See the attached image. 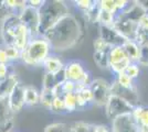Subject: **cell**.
Here are the masks:
<instances>
[{"label":"cell","instance_id":"cell-1","mask_svg":"<svg viewBox=\"0 0 148 132\" xmlns=\"http://www.w3.org/2000/svg\"><path fill=\"white\" fill-rule=\"evenodd\" d=\"M82 34L83 30L80 20L70 13L50 29L43 37L51 45L52 52H64L79 43Z\"/></svg>","mask_w":148,"mask_h":132},{"label":"cell","instance_id":"cell-2","mask_svg":"<svg viewBox=\"0 0 148 132\" xmlns=\"http://www.w3.org/2000/svg\"><path fill=\"white\" fill-rule=\"evenodd\" d=\"M39 14H40L39 37H43L58 22H60L63 18L70 14V9L64 1L48 0L44 1L43 6L39 9Z\"/></svg>","mask_w":148,"mask_h":132},{"label":"cell","instance_id":"cell-3","mask_svg":"<svg viewBox=\"0 0 148 132\" xmlns=\"http://www.w3.org/2000/svg\"><path fill=\"white\" fill-rule=\"evenodd\" d=\"M52 47L44 37L32 38L23 51H21V58L27 66H42L44 61L51 55Z\"/></svg>","mask_w":148,"mask_h":132},{"label":"cell","instance_id":"cell-4","mask_svg":"<svg viewBox=\"0 0 148 132\" xmlns=\"http://www.w3.org/2000/svg\"><path fill=\"white\" fill-rule=\"evenodd\" d=\"M104 109L106 118L113 121L114 119H116L121 116L130 114L133 112L134 106L130 105V102H127L126 100L117 97V96L112 95L111 98L107 101V104L105 105Z\"/></svg>","mask_w":148,"mask_h":132},{"label":"cell","instance_id":"cell-5","mask_svg":"<svg viewBox=\"0 0 148 132\" xmlns=\"http://www.w3.org/2000/svg\"><path fill=\"white\" fill-rule=\"evenodd\" d=\"M130 63L132 62L127 56L126 52L124 51L123 46L111 47L108 52V64H110V69L115 75L124 73L130 65Z\"/></svg>","mask_w":148,"mask_h":132},{"label":"cell","instance_id":"cell-6","mask_svg":"<svg viewBox=\"0 0 148 132\" xmlns=\"http://www.w3.org/2000/svg\"><path fill=\"white\" fill-rule=\"evenodd\" d=\"M90 87L92 89L93 96H94L93 104L96 105L97 107H105V105L107 104V101L112 96L111 84L104 78L99 77L93 79Z\"/></svg>","mask_w":148,"mask_h":132},{"label":"cell","instance_id":"cell-7","mask_svg":"<svg viewBox=\"0 0 148 132\" xmlns=\"http://www.w3.org/2000/svg\"><path fill=\"white\" fill-rule=\"evenodd\" d=\"M20 22L29 30L32 38L39 37V26H40V14L39 10L27 6L19 14Z\"/></svg>","mask_w":148,"mask_h":132},{"label":"cell","instance_id":"cell-8","mask_svg":"<svg viewBox=\"0 0 148 132\" xmlns=\"http://www.w3.org/2000/svg\"><path fill=\"white\" fill-rule=\"evenodd\" d=\"M21 25L19 16L10 14L2 24L0 25L1 29V41L3 45H13V39L18 31L19 26Z\"/></svg>","mask_w":148,"mask_h":132},{"label":"cell","instance_id":"cell-9","mask_svg":"<svg viewBox=\"0 0 148 132\" xmlns=\"http://www.w3.org/2000/svg\"><path fill=\"white\" fill-rule=\"evenodd\" d=\"M113 28L123 37L126 41L130 40V41H136L137 38V33H138V23L136 22H132L128 20H125L121 17L116 16L115 17V21L113 23Z\"/></svg>","mask_w":148,"mask_h":132},{"label":"cell","instance_id":"cell-10","mask_svg":"<svg viewBox=\"0 0 148 132\" xmlns=\"http://www.w3.org/2000/svg\"><path fill=\"white\" fill-rule=\"evenodd\" d=\"M25 84L20 82L16 86V88L12 90V93L9 95V97L7 98V104L8 107L11 110V112L14 113L19 112L20 110H22V108L25 106Z\"/></svg>","mask_w":148,"mask_h":132},{"label":"cell","instance_id":"cell-11","mask_svg":"<svg viewBox=\"0 0 148 132\" xmlns=\"http://www.w3.org/2000/svg\"><path fill=\"white\" fill-rule=\"evenodd\" d=\"M112 132H138L139 127L136 123L132 113L124 114L112 121Z\"/></svg>","mask_w":148,"mask_h":132},{"label":"cell","instance_id":"cell-12","mask_svg":"<svg viewBox=\"0 0 148 132\" xmlns=\"http://www.w3.org/2000/svg\"><path fill=\"white\" fill-rule=\"evenodd\" d=\"M99 37L110 47L114 46H122L124 42L126 41L125 39L118 33L113 26H105V25H99Z\"/></svg>","mask_w":148,"mask_h":132},{"label":"cell","instance_id":"cell-13","mask_svg":"<svg viewBox=\"0 0 148 132\" xmlns=\"http://www.w3.org/2000/svg\"><path fill=\"white\" fill-rule=\"evenodd\" d=\"M86 70L87 69L85 68L84 64L82 63L81 61H79V60L70 61L64 66V74H65L66 79L72 81V82L76 83V84L80 83V81L84 76Z\"/></svg>","mask_w":148,"mask_h":132},{"label":"cell","instance_id":"cell-14","mask_svg":"<svg viewBox=\"0 0 148 132\" xmlns=\"http://www.w3.org/2000/svg\"><path fill=\"white\" fill-rule=\"evenodd\" d=\"M147 9L143 6L140 2H133V5H130L124 11L117 13L116 16L123 18L125 20H128L132 22L138 23L139 20L147 13Z\"/></svg>","mask_w":148,"mask_h":132},{"label":"cell","instance_id":"cell-15","mask_svg":"<svg viewBox=\"0 0 148 132\" xmlns=\"http://www.w3.org/2000/svg\"><path fill=\"white\" fill-rule=\"evenodd\" d=\"M111 90L112 95L117 96L119 98L126 100L127 102H130V105H133L134 107L138 106V95H137L136 88H133V89L124 88L122 86H119L117 83L114 81L111 84Z\"/></svg>","mask_w":148,"mask_h":132},{"label":"cell","instance_id":"cell-16","mask_svg":"<svg viewBox=\"0 0 148 132\" xmlns=\"http://www.w3.org/2000/svg\"><path fill=\"white\" fill-rule=\"evenodd\" d=\"M13 125V113L8 107L7 100H0V132H11Z\"/></svg>","mask_w":148,"mask_h":132},{"label":"cell","instance_id":"cell-17","mask_svg":"<svg viewBox=\"0 0 148 132\" xmlns=\"http://www.w3.org/2000/svg\"><path fill=\"white\" fill-rule=\"evenodd\" d=\"M19 83L20 79L16 73H10L5 79L0 81V100H7Z\"/></svg>","mask_w":148,"mask_h":132},{"label":"cell","instance_id":"cell-18","mask_svg":"<svg viewBox=\"0 0 148 132\" xmlns=\"http://www.w3.org/2000/svg\"><path fill=\"white\" fill-rule=\"evenodd\" d=\"M64 66H65V64L63 63L58 56L52 55V54L42 64L44 73H49V74H53V75H56L58 73H60L61 70H63Z\"/></svg>","mask_w":148,"mask_h":132},{"label":"cell","instance_id":"cell-19","mask_svg":"<svg viewBox=\"0 0 148 132\" xmlns=\"http://www.w3.org/2000/svg\"><path fill=\"white\" fill-rule=\"evenodd\" d=\"M122 46H123L124 51L126 52L128 58L130 60V62L132 63H138L139 55H140V45L136 41L127 40V41L124 42Z\"/></svg>","mask_w":148,"mask_h":132},{"label":"cell","instance_id":"cell-20","mask_svg":"<svg viewBox=\"0 0 148 132\" xmlns=\"http://www.w3.org/2000/svg\"><path fill=\"white\" fill-rule=\"evenodd\" d=\"M41 91H39L34 86H25V106L34 107L40 105Z\"/></svg>","mask_w":148,"mask_h":132},{"label":"cell","instance_id":"cell-21","mask_svg":"<svg viewBox=\"0 0 148 132\" xmlns=\"http://www.w3.org/2000/svg\"><path fill=\"white\" fill-rule=\"evenodd\" d=\"M132 116L139 128H148V108L138 105L134 107Z\"/></svg>","mask_w":148,"mask_h":132},{"label":"cell","instance_id":"cell-22","mask_svg":"<svg viewBox=\"0 0 148 132\" xmlns=\"http://www.w3.org/2000/svg\"><path fill=\"white\" fill-rule=\"evenodd\" d=\"M110 50L101 51V52H94V54H93L94 62H95V64L101 69L110 68V64H108V52H110Z\"/></svg>","mask_w":148,"mask_h":132},{"label":"cell","instance_id":"cell-23","mask_svg":"<svg viewBox=\"0 0 148 132\" xmlns=\"http://www.w3.org/2000/svg\"><path fill=\"white\" fill-rule=\"evenodd\" d=\"M101 13V7L99 1H94L92 7L84 13L85 19L91 23H99V17Z\"/></svg>","mask_w":148,"mask_h":132},{"label":"cell","instance_id":"cell-24","mask_svg":"<svg viewBox=\"0 0 148 132\" xmlns=\"http://www.w3.org/2000/svg\"><path fill=\"white\" fill-rule=\"evenodd\" d=\"M63 101H64V106L66 113L74 112L77 110L76 106V94L75 93H70V94L63 95Z\"/></svg>","mask_w":148,"mask_h":132},{"label":"cell","instance_id":"cell-25","mask_svg":"<svg viewBox=\"0 0 148 132\" xmlns=\"http://www.w3.org/2000/svg\"><path fill=\"white\" fill-rule=\"evenodd\" d=\"M58 86L56 77L53 74L44 73L42 77V89L43 90H53Z\"/></svg>","mask_w":148,"mask_h":132},{"label":"cell","instance_id":"cell-26","mask_svg":"<svg viewBox=\"0 0 148 132\" xmlns=\"http://www.w3.org/2000/svg\"><path fill=\"white\" fill-rule=\"evenodd\" d=\"M43 132H71V126L65 122H53L45 127Z\"/></svg>","mask_w":148,"mask_h":132},{"label":"cell","instance_id":"cell-27","mask_svg":"<svg viewBox=\"0 0 148 132\" xmlns=\"http://www.w3.org/2000/svg\"><path fill=\"white\" fill-rule=\"evenodd\" d=\"M56 98V95L53 90H43L41 89V97H40V105H42L44 108L50 109L52 106V102Z\"/></svg>","mask_w":148,"mask_h":132},{"label":"cell","instance_id":"cell-28","mask_svg":"<svg viewBox=\"0 0 148 132\" xmlns=\"http://www.w3.org/2000/svg\"><path fill=\"white\" fill-rule=\"evenodd\" d=\"M115 82L117 83L119 86H122V87H124V88H128V89L135 88V86H134V79L130 78V76L127 75L125 72L116 75Z\"/></svg>","mask_w":148,"mask_h":132},{"label":"cell","instance_id":"cell-29","mask_svg":"<svg viewBox=\"0 0 148 132\" xmlns=\"http://www.w3.org/2000/svg\"><path fill=\"white\" fill-rule=\"evenodd\" d=\"M116 14L107 12L101 9V13L99 17V25H105V26H113V23L115 21Z\"/></svg>","mask_w":148,"mask_h":132},{"label":"cell","instance_id":"cell-30","mask_svg":"<svg viewBox=\"0 0 148 132\" xmlns=\"http://www.w3.org/2000/svg\"><path fill=\"white\" fill-rule=\"evenodd\" d=\"M94 128H95V125L84 122V121H77L71 126V132H93Z\"/></svg>","mask_w":148,"mask_h":132},{"label":"cell","instance_id":"cell-31","mask_svg":"<svg viewBox=\"0 0 148 132\" xmlns=\"http://www.w3.org/2000/svg\"><path fill=\"white\" fill-rule=\"evenodd\" d=\"M5 50H6L7 56L9 58L10 63L20 61V58H21V51L17 49L14 45H5Z\"/></svg>","mask_w":148,"mask_h":132},{"label":"cell","instance_id":"cell-32","mask_svg":"<svg viewBox=\"0 0 148 132\" xmlns=\"http://www.w3.org/2000/svg\"><path fill=\"white\" fill-rule=\"evenodd\" d=\"M50 111L54 113H66L65 110V106H64V101H63V96H56L54 98V100L52 102V106L50 108Z\"/></svg>","mask_w":148,"mask_h":132},{"label":"cell","instance_id":"cell-33","mask_svg":"<svg viewBox=\"0 0 148 132\" xmlns=\"http://www.w3.org/2000/svg\"><path fill=\"white\" fill-rule=\"evenodd\" d=\"M99 2V7L102 10L107 11V12L117 14V9H116V3L115 0H101Z\"/></svg>","mask_w":148,"mask_h":132},{"label":"cell","instance_id":"cell-34","mask_svg":"<svg viewBox=\"0 0 148 132\" xmlns=\"http://www.w3.org/2000/svg\"><path fill=\"white\" fill-rule=\"evenodd\" d=\"M136 42L140 46H148V29H138Z\"/></svg>","mask_w":148,"mask_h":132},{"label":"cell","instance_id":"cell-35","mask_svg":"<svg viewBox=\"0 0 148 132\" xmlns=\"http://www.w3.org/2000/svg\"><path fill=\"white\" fill-rule=\"evenodd\" d=\"M62 94H70V93H75L76 91V83L66 79L64 83L61 84Z\"/></svg>","mask_w":148,"mask_h":132},{"label":"cell","instance_id":"cell-36","mask_svg":"<svg viewBox=\"0 0 148 132\" xmlns=\"http://www.w3.org/2000/svg\"><path fill=\"white\" fill-rule=\"evenodd\" d=\"M94 0H77V1H74L75 7L80 10L82 13H85L92 7Z\"/></svg>","mask_w":148,"mask_h":132},{"label":"cell","instance_id":"cell-37","mask_svg":"<svg viewBox=\"0 0 148 132\" xmlns=\"http://www.w3.org/2000/svg\"><path fill=\"white\" fill-rule=\"evenodd\" d=\"M139 72H140L139 70V65L137 63H130V65L125 70V73L130 76V78H133V79H135V78L138 77Z\"/></svg>","mask_w":148,"mask_h":132},{"label":"cell","instance_id":"cell-38","mask_svg":"<svg viewBox=\"0 0 148 132\" xmlns=\"http://www.w3.org/2000/svg\"><path fill=\"white\" fill-rule=\"evenodd\" d=\"M93 46H94V52H101V51H108L111 47L107 45V44L105 43L104 41L102 40V39L97 38L94 40V42H93Z\"/></svg>","mask_w":148,"mask_h":132},{"label":"cell","instance_id":"cell-39","mask_svg":"<svg viewBox=\"0 0 148 132\" xmlns=\"http://www.w3.org/2000/svg\"><path fill=\"white\" fill-rule=\"evenodd\" d=\"M137 64L143 66H148V46H140V55Z\"/></svg>","mask_w":148,"mask_h":132},{"label":"cell","instance_id":"cell-40","mask_svg":"<svg viewBox=\"0 0 148 132\" xmlns=\"http://www.w3.org/2000/svg\"><path fill=\"white\" fill-rule=\"evenodd\" d=\"M11 13L8 10V8L6 7L3 0H0V25L2 24V22L10 16Z\"/></svg>","mask_w":148,"mask_h":132},{"label":"cell","instance_id":"cell-41","mask_svg":"<svg viewBox=\"0 0 148 132\" xmlns=\"http://www.w3.org/2000/svg\"><path fill=\"white\" fill-rule=\"evenodd\" d=\"M75 94H76V106H77V110H84L88 106V102L79 93H75Z\"/></svg>","mask_w":148,"mask_h":132},{"label":"cell","instance_id":"cell-42","mask_svg":"<svg viewBox=\"0 0 148 132\" xmlns=\"http://www.w3.org/2000/svg\"><path fill=\"white\" fill-rule=\"evenodd\" d=\"M115 3H116V9H117V13L124 11L127 7L130 6V1H126V0H115Z\"/></svg>","mask_w":148,"mask_h":132},{"label":"cell","instance_id":"cell-43","mask_svg":"<svg viewBox=\"0 0 148 132\" xmlns=\"http://www.w3.org/2000/svg\"><path fill=\"white\" fill-rule=\"evenodd\" d=\"M0 64H10L3 44H0Z\"/></svg>","mask_w":148,"mask_h":132},{"label":"cell","instance_id":"cell-44","mask_svg":"<svg viewBox=\"0 0 148 132\" xmlns=\"http://www.w3.org/2000/svg\"><path fill=\"white\" fill-rule=\"evenodd\" d=\"M43 0H28L27 1V6L31 7V8H34L37 10H39L41 7L43 6Z\"/></svg>","mask_w":148,"mask_h":132},{"label":"cell","instance_id":"cell-45","mask_svg":"<svg viewBox=\"0 0 148 132\" xmlns=\"http://www.w3.org/2000/svg\"><path fill=\"white\" fill-rule=\"evenodd\" d=\"M93 132H112V131H111V128H108V127L105 126V125H96Z\"/></svg>","mask_w":148,"mask_h":132},{"label":"cell","instance_id":"cell-46","mask_svg":"<svg viewBox=\"0 0 148 132\" xmlns=\"http://www.w3.org/2000/svg\"><path fill=\"white\" fill-rule=\"evenodd\" d=\"M138 132H148V128H139Z\"/></svg>","mask_w":148,"mask_h":132},{"label":"cell","instance_id":"cell-47","mask_svg":"<svg viewBox=\"0 0 148 132\" xmlns=\"http://www.w3.org/2000/svg\"><path fill=\"white\" fill-rule=\"evenodd\" d=\"M0 44H2V41H1V29H0Z\"/></svg>","mask_w":148,"mask_h":132}]
</instances>
